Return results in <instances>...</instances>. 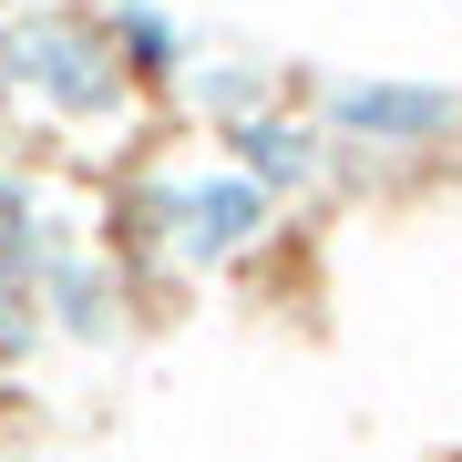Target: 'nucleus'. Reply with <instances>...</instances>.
Masks as SVG:
<instances>
[{"mask_svg":"<svg viewBox=\"0 0 462 462\" xmlns=\"http://www.w3.org/2000/svg\"><path fill=\"white\" fill-rule=\"evenodd\" d=\"M267 93V72L257 62H226V72H206V83H196V103H206V114H236V124H247V103Z\"/></svg>","mask_w":462,"mask_h":462,"instance_id":"6e6552de","label":"nucleus"},{"mask_svg":"<svg viewBox=\"0 0 462 462\" xmlns=\"http://www.w3.org/2000/svg\"><path fill=\"white\" fill-rule=\"evenodd\" d=\"M329 134L411 154V144L462 134V93H452V83H339V93H329Z\"/></svg>","mask_w":462,"mask_h":462,"instance_id":"7ed1b4c3","label":"nucleus"},{"mask_svg":"<svg viewBox=\"0 0 462 462\" xmlns=\"http://www.w3.org/2000/svg\"><path fill=\"white\" fill-rule=\"evenodd\" d=\"M226 144H236V175H257L267 196H288V185H309V175H319V124L247 114V124H226Z\"/></svg>","mask_w":462,"mask_h":462,"instance_id":"20e7f679","label":"nucleus"},{"mask_svg":"<svg viewBox=\"0 0 462 462\" xmlns=\"http://www.w3.org/2000/svg\"><path fill=\"white\" fill-rule=\"evenodd\" d=\"M51 319H62V329H83V339L114 329V309H103V278H93V267H51Z\"/></svg>","mask_w":462,"mask_h":462,"instance_id":"0eeeda50","label":"nucleus"},{"mask_svg":"<svg viewBox=\"0 0 462 462\" xmlns=\"http://www.w3.org/2000/svg\"><path fill=\"white\" fill-rule=\"evenodd\" d=\"M0 72H11L32 103H51V114H72V124H93V114H114L124 103V51L114 32H93V21H72V11H42V21H11L0 32Z\"/></svg>","mask_w":462,"mask_h":462,"instance_id":"f257e3e1","label":"nucleus"},{"mask_svg":"<svg viewBox=\"0 0 462 462\" xmlns=\"http://www.w3.org/2000/svg\"><path fill=\"white\" fill-rule=\"evenodd\" d=\"M0 278H42V206L0 175Z\"/></svg>","mask_w":462,"mask_h":462,"instance_id":"423d86ee","label":"nucleus"},{"mask_svg":"<svg viewBox=\"0 0 462 462\" xmlns=\"http://www.w3.org/2000/svg\"><path fill=\"white\" fill-rule=\"evenodd\" d=\"M114 51H124V72H175L185 62V42H175V21L165 11H144V0H114Z\"/></svg>","mask_w":462,"mask_h":462,"instance_id":"39448f33","label":"nucleus"},{"mask_svg":"<svg viewBox=\"0 0 462 462\" xmlns=\"http://www.w3.org/2000/svg\"><path fill=\"white\" fill-rule=\"evenodd\" d=\"M165 216H175V257L185 267H226V257H247L267 226H278V196H267L257 175H196V185H175L165 196Z\"/></svg>","mask_w":462,"mask_h":462,"instance_id":"f03ea898","label":"nucleus"}]
</instances>
